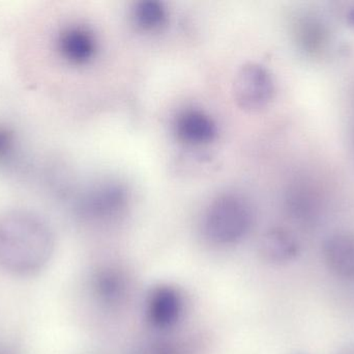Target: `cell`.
Masks as SVG:
<instances>
[{
  "instance_id": "cell-12",
  "label": "cell",
  "mask_w": 354,
  "mask_h": 354,
  "mask_svg": "<svg viewBox=\"0 0 354 354\" xmlns=\"http://www.w3.org/2000/svg\"><path fill=\"white\" fill-rule=\"evenodd\" d=\"M201 343L196 337H163L135 347L131 354H200Z\"/></svg>"
},
{
  "instance_id": "cell-16",
  "label": "cell",
  "mask_w": 354,
  "mask_h": 354,
  "mask_svg": "<svg viewBox=\"0 0 354 354\" xmlns=\"http://www.w3.org/2000/svg\"><path fill=\"white\" fill-rule=\"evenodd\" d=\"M341 354H354V344L347 347V348Z\"/></svg>"
},
{
  "instance_id": "cell-15",
  "label": "cell",
  "mask_w": 354,
  "mask_h": 354,
  "mask_svg": "<svg viewBox=\"0 0 354 354\" xmlns=\"http://www.w3.org/2000/svg\"><path fill=\"white\" fill-rule=\"evenodd\" d=\"M346 21L353 28H354V6L348 10L346 14Z\"/></svg>"
},
{
  "instance_id": "cell-17",
  "label": "cell",
  "mask_w": 354,
  "mask_h": 354,
  "mask_svg": "<svg viewBox=\"0 0 354 354\" xmlns=\"http://www.w3.org/2000/svg\"><path fill=\"white\" fill-rule=\"evenodd\" d=\"M0 354H10V353H8V351H0Z\"/></svg>"
},
{
  "instance_id": "cell-10",
  "label": "cell",
  "mask_w": 354,
  "mask_h": 354,
  "mask_svg": "<svg viewBox=\"0 0 354 354\" xmlns=\"http://www.w3.org/2000/svg\"><path fill=\"white\" fill-rule=\"evenodd\" d=\"M259 251L266 261L284 264L297 257L299 245L297 238L288 231L274 228L264 233L260 240Z\"/></svg>"
},
{
  "instance_id": "cell-8",
  "label": "cell",
  "mask_w": 354,
  "mask_h": 354,
  "mask_svg": "<svg viewBox=\"0 0 354 354\" xmlns=\"http://www.w3.org/2000/svg\"><path fill=\"white\" fill-rule=\"evenodd\" d=\"M174 129L177 139L192 147L208 145L218 136V126L214 118L195 108L179 112Z\"/></svg>"
},
{
  "instance_id": "cell-13",
  "label": "cell",
  "mask_w": 354,
  "mask_h": 354,
  "mask_svg": "<svg viewBox=\"0 0 354 354\" xmlns=\"http://www.w3.org/2000/svg\"><path fill=\"white\" fill-rule=\"evenodd\" d=\"M135 24L145 31L160 30L167 22V10L161 2L143 0L133 8Z\"/></svg>"
},
{
  "instance_id": "cell-4",
  "label": "cell",
  "mask_w": 354,
  "mask_h": 354,
  "mask_svg": "<svg viewBox=\"0 0 354 354\" xmlns=\"http://www.w3.org/2000/svg\"><path fill=\"white\" fill-rule=\"evenodd\" d=\"M274 81L270 71L257 62L243 64L233 82V95L239 107L256 112L266 107L274 95Z\"/></svg>"
},
{
  "instance_id": "cell-6",
  "label": "cell",
  "mask_w": 354,
  "mask_h": 354,
  "mask_svg": "<svg viewBox=\"0 0 354 354\" xmlns=\"http://www.w3.org/2000/svg\"><path fill=\"white\" fill-rule=\"evenodd\" d=\"M91 290L102 307L120 309L130 295V278L120 266L107 264L95 270L91 278Z\"/></svg>"
},
{
  "instance_id": "cell-2",
  "label": "cell",
  "mask_w": 354,
  "mask_h": 354,
  "mask_svg": "<svg viewBox=\"0 0 354 354\" xmlns=\"http://www.w3.org/2000/svg\"><path fill=\"white\" fill-rule=\"evenodd\" d=\"M254 214L247 200L236 193L218 195L202 218V234L218 247L236 245L253 227Z\"/></svg>"
},
{
  "instance_id": "cell-5",
  "label": "cell",
  "mask_w": 354,
  "mask_h": 354,
  "mask_svg": "<svg viewBox=\"0 0 354 354\" xmlns=\"http://www.w3.org/2000/svg\"><path fill=\"white\" fill-rule=\"evenodd\" d=\"M185 299L176 287L159 285L153 287L145 301L147 324L160 330L174 328L185 313Z\"/></svg>"
},
{
  "instance_id": "cell-11",
  "label": "cell",
  "mask_w": 354,
  "mask_h": 354,
  "mask_svg": "<svg viewBox=\"0 0 354 354\" xmlns=\"http://www.w3.org/2000/svg\"><path fill=\"white\" fill-rule=\"evenodd\" d=\"M297 41L299 47L310 55H318L326 50L330 33L324 22L314 16H304L297 22Z\"/></svg>"
},
{
  "instance_id": "cell-1",
  "label": "cell",
  "mask_w": 354,
  "mask_h": 354,
  "mask_svg": "<svg viewBox=\"0 0 354 354\" xmlns=\"http://www.w3.org/2000/svg\"><path fill=\"white\" fill-rule=\"evenodd\" d=\"M53 231L39 214L10 210L0 214V268L19 276H33L53 256Z\"/></svg>"
},
{
  "instance_id": "cell-14",
  "label": "cell",
  "mask_w": 354,
  "mask_h": 354,
  "mask_svg": "<svg viewBox=\"0 0 354 354\" xmlns=\"http://www.w3.org/2000/svg\"><path fill=\"white\" fill-rule=\"evenodd\" d=\"M18 157L16 135L8 127L0 125V168H8Z\"/></svg>"
},
{
  "instance_id": "cell-9",
  "label": "cell",
  "mask_w": 354,
  "mask_h": 354,
  "mask_svg": "<svg viewBox=\"0 0 354 354\" xmlns=\"http://www.w3.org/2000/svg\"><path fill=\"white\" fill-rule=\"evenodd\" d=\"M324 258L328 269L343 280H354V234L336 233L324 245Z\"/></svg>"
},
{
  "instance_id": "cell-7",
  "label": "cell",
  "mask_w": 354,
  "mask_h": 354,
  "mask_svg": "<svg viewBox=\"0 0 354 354\" xmlns=\"http://www.w3.org/2000/svg\"><path fill=\"white\" fill-rule=\"evenodd\" d=\"M58 55L72 66H84L95 58L97 45L86 27L73 25L60 31L56 39Z\"/></svg>"
},
{
  "instance_id": "cell-3",
  "label": "cell",
  "mask_w": 354,
  "mask_h": 354,
  "mask_svg": "<svg viewBox=\"0 0 354 354\" xmlns=\"http://www.w3.org/2000/svg\"><path fill=\"white\" fill-rule=\"evenodd\" d=\"M129 191L122 183L109 180L87 189L77 204L78 213L95 222H106L118 218L126 210Z\"/></svg>"
}]
</instances>
